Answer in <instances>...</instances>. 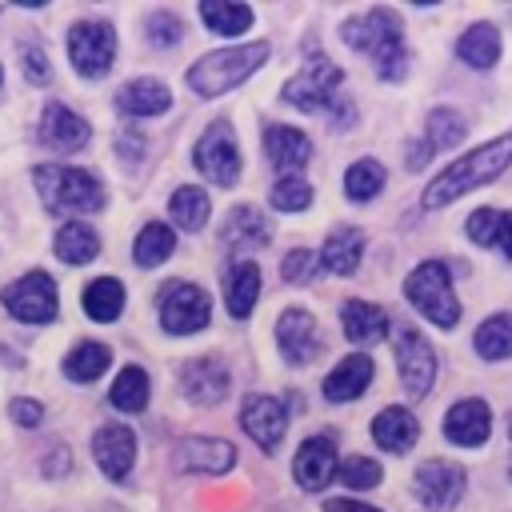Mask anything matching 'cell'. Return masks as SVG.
<instances>
[{
	"mask_svg": "<svg viewBox=\"0 0 512 512\" xmlns=\"http://www.w3.org/2000/svg\"><path fill=\"white\" fill-rule=\"evenodd\" d=\"M372 372H376L372 360L360 356V352H352V356L336 360V368L324 376V396H328V400H356V396L368 388Z\"/></svg>",
	"mask_w": 512,
	"mask_h": 512,
	"instance_id": "26",
	"label": "cell"
},
{
	"mask_svg": "<svg viewBox=\"0 0 512 512\" xmlns=\"http://www.w3.org/2000/svg\"><path fill=\"white\" fill-rule=\"evenodd\" d=\"M264 240H268V224L256 208L240 204L228 212V220H224V244L228 248H260Z\"/></svg>",
	"mask_w": 512,
	"mask_h": 512,
	"instance_id": "32",
	"label": "cell"
},
{
	"mask_svg": "<svg viewBox=\"0 0 512 512\" xmlns=\"http://www.w3.org/2000/svg\"><path fill=\"white\" fill-rule=\"evenodd\" d=\"M476 352L484 360H508L512 356V312H496L476 328Z\"/></svg>",
	"mask_w": 512,
	"mask_h": 512,
	"instance_id": "38",
	"label": "cell"
},
{
	"mask_svg": "<svg viewBox=\"0 0 512 512\" xmlns=\"http://www.w3.org/2000/svg\"><path fill=\"white\" fill-rule=\"evenodd\" d=\"M412 484H416V500H420L424 508L448 512V508H456V500L464 496L468 476H464V468L452 464V460H428V464L416 468V480H412Z\"/></svg>",
	"mask_w": 512,
	"mask_h": 512,
	"instance_id": "12",
	"label": "cell"
},
{
	"mask_svg": "<svg viewBox=\"0 0 512 512\" xmlns=\"http://www.w3.org/2000/svg\"><path fill=\"white\" fill-rule=\"evenodd\" d=\"M108 400H112V408H120V412H140V408L148 404V372L136 368V364L120 368L116 380H112Z\"/></svg>",
	"mask_w": 512,
	"mask_h": 512,
	"instance_id": "37",
	"label": "cell"
},
{
	"mask_svg": "<svg viewBox=\"0 0 512 512\" xmlns=\"http://www.w3.org/2000/svg\"><path fill=\"white\" fill-rule=\"evenodd\" d=\"M380 464L372 460V456H348L344 464H340V480H344V488H376L380 484Z\"/></svg>",
	"mask_w": 512,
	"mask_h": 512,
	"instance_id": "41",
	"label": "cell"
},
{
	"mask_svg": "<svg viewBox=\"0 0 512 512\" xmlns=\"http://www.w3.org/2000/svg\"><path fill=\"white\" fill-rule=\"evenodd\" d=\"M340 36L348 48L368 52L376 60V72L384 80H400L408 72V48H404V28L392 8H368L360 16H348L340 24Z\"/></svg>",
	"mask_w": 512,
	"mask_h": 512,
	"instance_id": "2",
	"label": "cell"
},
{
	"mask_svg": "<svg viewBox=\"0 0 512 512\" xmlns=\"http://www.w3.org/2000/svg\"><path fill=\"white\" fill-rule=\"evenodd\" d=\"M4 308L16 320H24V324H48V320H56V312H60L56 280L48 272H28V276L12 280L4 288Z\"/></svg>",
	"mask_w": 512,
	"mask_h": 512,
	"instance_id": "11",
	"label": "cell"
},
{
	"mask_svg": "<svg viewBox=\"0 0 512 512\" xmlns=\"http://www.w3.org/2000/svg\"><path fill=\"white\" fill-rule=\"evenodd\" d=\"M416 436H420V424H416V416H412L408 408H400V404L380 408L376 420H372V440H376L384 452H408V448L416 444Z\"/></svg>",
	"mask_w": 512,
	"mask_h": 512,
	"instance_id": "23",
	"label": "cell"
},
{
	"mask_svg": "<svg viewBox=\"0 0 512 512\" xmlns=\"http://www.w3.org/2000/svg\"><path fill=\"white\" fill-rule=\"evenodd\" d=\"M36 192L52 212H100L104 208V184L88 172V168H72V164H36L32 168Z\"/></svg>",
	"mask_w": 512,
	"mask_h": 512,
	"instance_id": "4",
	"label": "cell"
},
{
	"mask_svg": "<svg viewBox=\"0 0 512 512\" xmlns=\"http://www.w3.org/2000/svg\"><path fill=\"white\" fill-rule=\"evenodd\" d=\"M156 308H160L164 332H172V336H192V332L208 328V320H212L208 292H204L200 284H192V280H172V284H164Z\"/></svg>",
	"mask_w": 512,
	"mask_h": 512,
	"instance_id": "6",
	"label": "cell"
},
{
	"mask_svg": "<svg viewBox=\"0 0 512 512\" xmlns=\"http://www.w3.org/2000/svg\"><path fill=\"white\" fill-rule=\"evenodd\" d=\"M200 20L216 36H240L244 28H252V8L236 4V0H204L200 4Z\"/></svg>",
	"mask_w": 512,
	"mask_h": 512,
	"instance_id": "36",
	"label": "cell"
},
{
	"mask_svg": "<svg viewBox=\"0 0 512 512\" xmlns=\"http://www.w3.org/2000/svg\"><path fill=\"white\" fill-rule=\"evenodd\" d=\"M336 472V440L332 436H308L300 448H296V460H292V476L304 492H320Z\"/></svg>",
	"mask_w": 512,
	"mask_h": 512,
	"instance_id": "15",
	"label": "cell"
},
{
	"mask_svg": "<svg viewBox=\"0 0 512 512\" xmlns=\"http://www.w3.org/2000/svg\"><path fill=\"white\" fill-rule=\"evenodd\" d=\"M464 132H468V124H464V116H460L456 108H432L428 120H424V144L408 152V164L420 168V164H424L428 156H436L440 148H452Z\"/></svg>",
	"mask_w": 512,
	"mask_h": 512,
	"instance_id": "21",
	"label": "cell"
},
{
	"mask_svg": "<svg viewBox=\"0 0 512 512\" xmlns=\"http://www.w3.org/2000/svg\"><path fill=\"white\" fill-rule=\"evenodd\" d=\"M84 312L96 320V324H112L120 312H124V284L116 276H100L84 288Z\"/></svg>",
	"mask_w": 512,
	"mask_h": 512,
	"instance_id": "30",
	"label": "cell"
},
{
	"mask_svg": "<svg viewBox=\"0 0 512 512\" xmlns=\"http://www.w3.org/2000/svg\"><path fill=\"white\" fill-rule=\"evenodd\" d=\"M384 188V164L380 160H356L348 172H344V196L348 200H356V204H364V200H372L376 192Z\"/></svg>",
	"mask_w": 512,
	"mask_h": 512,
	"instance_id": "39",
	"label": "cell"
},
{
	"mask_svg": "<svg viewBox=\"0 0 512 512\" xmlns=\"http://www.w3.org/2000/svg\"><path fill=\"white\" fill-rule=\"evenodd\" d=\"M68 60L80 76L100 80L116 60V32L104 20H80L68 32Z\"/></svg>",
	"mask_w": 512,
	"mask_h": 512,
	"instance_id": "7",
	"label": "cell"
},
{
	"mask_svg": "<svg viewBox=\"0 0 512 512\" xmlns=\"http://www.w3.org/2000/svg\"><path fill=\"white\" fill-rule=\"evenodd\" d=\"M92 456H96V468H100L108 480H124L128 468H132V456H136V436H132V428H124V424H104V428L92 436Z\"/></svg>",
	"mask_w": 512,
	"mask_h": 512,
	"instance_id": "17",
	"label": "cell"
},
{
	"mask_svg": "<svg viewBox=\"0 0 512 512\" xmlns=\"http://www.w3.org/2000/svg\"><path fill=\"white\" fill-rule=\"evenodd\" d=\"M340 80H344V72H340L328 56L316 52V56L304 60V68L280 88V100L292 104V108H300V112H316V108H324V104L336 96Z\"/></svg>",
	"mask_w": 512,
	"mask_h": 512,
	"instance_id": "8",
	"label": "cell"
},
{
	"mask_svg": "<svg viewBox=\"0 0 512 512\" xmlns=\"http://www.w3.org/2000/svg\"><path fill=\"white\" fill-rule=\"evenodd\" d=\"M456 56H460L464 64L480 68V72L492 68V64L500 60V32H496V24L480 20V24L464 28V36L456 40Z\"/></svg>",
	"mask_w": 512,
	"mask_h": 512,
	"instance_id": "29",
	"label": "cell"
},
{
	"mask_svg": "<svg viewBox=\"0 0 512 512\" xmlns=\"http://www.w3.org/2000/svg\"><path fill=\"white\" fill-rule=\"evenodd\" d=\"M488 432H492V412H488V404L476 400V396H464V400H456V404L444 412V436H448L452 444H460V448L484 444Z\"/></svg>",
	"mask_w": 512,
	"mask_h": 512,
	"instance_id": "16",
	"label": "cell"
},
{
	"mask_svg": "<svg viewBox=\"0 0 512 512\" xmlns=\"http://www.w3.org/2000/svg\"><path fill=\"white\" fill-rule=\"evenodd\" d=\"M392 344H396V372H400L404 392L412 400L428 396L432 384H436V352H432V344L416 328H408V324L396 328V340Z\"/></svg>",
	"mask_w": 512,
	"mask_h": 512,
	"instance_id": "9",
	"label": "cell"
},
{
	"mask_svg": "<svg viewBox=\"0 0 512 512\" xmlns=\"http://www.w3.org/2000/svg\"><path fill=\"white\" fill-rule=\"evenodd\" d=\"M88 136H92L88 120L76 116L68 104H48V108L40 112V140H44L48 148H56V152H76V148L88 144Z\"/></svg>",
	"mask_w": 512,
	"mask_h": 512,
	"instance_id": "18",
	"label": "cell"
},
{
	"mask_svg": "<svg viewBox=\"0 0 512 512\" xmlns=\"http://www.w3.org/2000/svg\"><path fill=\"white\" fill-rule=\"evenodd\" d=\"M144 32H148V40H152L156 48H168V44H176V40L184 36V24H180L176 12H152V16L144 20Z\"/></svg>",
	"mask_w": 512,
	"mask_h": 512,
	"instance_id": "42",
	"label": "cell"
},
{
	"mask_svg": "<svg viewBox=\"0 0 512 512\" xmlns=\"http://www.w3.org/2000/svg\"><path fill=\"white\" fill-rule=\"evenodd\" d=\"M360 256H364V232L352 228V224L332 228L328 240H324V248H320V264L328 272H336V276H352L356 264H360Z\"/></svg>",
	"mask_w": 512,
	"mask_h": 512,
	"instance_id": "24",
	"label": "cell"
},
{
	"mask_svg": "<svg viewBox=\"0 0 512 512\" xmlns=\"http://www.w3.org/2000/svg\"><path fill=\"white\" fill-rule=\"evenodd\" d=\"M208 212H212V204H208V192H204V188L184 184V188H176V192L168 196V216H172L176 228H184V232L204 228V224H208Z\"/></svg>",
	"mask_w": 512,
	"mask_h": 512,
	"instance_id": "31",
	"label": "cell"
},
{
	"mask_svg": "<svg viewBox=\"0 0 512 512\" xmlns=\"http://www.w3.org/2000/svg\"><path fill=\"white\" fill-rule=\"evenodd\" d=\"M508 164H512V132H504V136H496V140L472 148L468 156L452 160L448 168H440V172L432 176V184L424 188V208H444V204L460 200L464 192H472V188L496 180Z\"/></svg>",
	"mask_w": 512,
	"mask_h": 512,
	"instance_id": "1",
	"label": "cell"
},
{
	"mask_svg": "<svg viewBox=\"0 0 512 512\" xmlns=\"http://www.w3.org/2000/svg\"><path fill=\"white\" fill-rule=\"evenodd\" d=\"M280 276H284L288 284H304V280H312V276H316V252H308V248H292V252L284 256V264H280Z\"/></svg>",
	"mask_w": 512,
	"mask_h": 512,
	"instance_id": "44",
	"label": "cell"
},
{
	"mask_svg": "<svg viewBox=\"0 0 512 512\" xmlns=\"http://www.w3.org/2000/svg\"><path fill=\"white\" fill-rule=\"evenodd\" d=\"M324 512H380L364 500H348V496H336V500H324Z\"/></svg>",
	"mask_w": 512,
	"mask_h": 512,
	"instance_id": "47",
	"label": "cell"
},
{
	"mask_svg": "<svg viewBox=\"0 0 512 512\" xmlns=\"http://www.w3.org/2000/svg\"><path fill=\"white\" fill-rule=\"evenodd\" d=\"M108 364H112V352H108L104 344H96V340H80V344L64 356V376L76 380V384H88V380L104 376Z\"/></svg>",
	"mask_w": 512,
	"mask_h": 512,
	"instance_id": "35",
	"label": "cell"
},
{
	"mask_svg": "<svg viewBox=\"0 0 512 512\" xmlns=\"http://www.w3.org/2000/svg\"><path fill=\"white\" fill-rule=\"evenodd\" d=\"M20 60H24V72H28V80H32V84H48V80H52L48 52H44L36 40H28V44L20 48Z\"/></svg>",
	"mask_w": 512,
	"mask_h": 512,
	"instance_id": "45",
	"label": "cell"
},
{
	"mask_svg": "<svg viewBox=\"0 0 512 512\" xmlns=\"http://www.w3.org/2000/svg\"><path fill=\"white\" fill-rule=\"evenodd\" d=\"M8 416H12L20 428H36V424L44 420V408H40L36 400H12V404H8Z\"/></svg>",
	"mask_w": 512,
	"mask_h": 512,
	"instance_id": "46",
	"label": "cell"
},
{
	"mask_svg": "<svg viewBox=\"0 0 512 512\" xmlns=\"http://www.w3.org/2000/svg\"><path fill=\"white\" fill-rule=\"evenodd\" d=\"M496 228H500V212H496V208H476V212L468 216V240L480 244V248L496 244Z\"/></svg>",
	"mask_w": 512,
	"mask_h": 512,
	"instance_id": "43",
	"label": "cell"
},
{
	"mask_svg": "<svg viewBox=\"0 0 512 512\" xmlns=\"http://www.w3.org/2000/svg\"><path fill=\"white\" fill-rule=\"evenodd\" d=\"M508 436H512V412H508Z\"/></svg>",
	"mask_w": 512,
	"mask_h": 512,
	"instance_id": "49",
	"label": "cell"
},
{
	"mask_svg": "<svg viewBox=\"0 0 512 512\" xmlns=\"http://www.w3.org/2000/svg\"><path fill=\"white\" fill-rule=\"evenodd\" d=\"M176 464L184 472H228L236 464V448L228 440H204V436H188L172 448Z\"/></svg>",
	"mask_w": 512,
	"mask_h": 512,
	"instance_id": "20",
	"label": "cell"
},
{
	"mask_svg": "<svg viewBox=\"0 0 512 512\" xmlns=\"http://www.w3.org/2000/svg\"><path fill=\"white\" fill-rule=\"evenodd\" d=\"M256 296H260V268H256L252 260H236V264L224 272V300H228V312H232L236 320L252 316Z\"/></svg>",
	"mask_w": 512,
	"mask_h": 512,
	"instance_id": "27",
	"label": "cell"
},
{
	"mask_svg": "<svg viewBox=\"0 0 512 512\" xmlns=\"http://www.w3.org/2000/svg\"><path fill=\"white\" fill-rule=\"evenodd\" d=\"M168 104H172V92L160 80H148V76L128 80L116 92V108L124 116H160V112H168Z\"/></svg>",
	"mask_w": 512,
	"mask_h": 512,
	"instance_id": "25",
	"label": "cell"
},
{
	"mask_svg": "<svg viewBox=\"0 0 512 512\" xmlns=\"http://www.w3.org/2000/svg\"><path fill=\"white\" fill-rule=\"evenodd\" d=\"M56 256L64 260V264H88V260H96V252H100V236L88 228V224H80V220H68L60 232H56Z\"/></svg>",
	"mask_w": 512,
	"mask_h": 512,
	"instance_id": "33",
	"label": "cell"
},
{
	"mask_svg": "<svg viewBox=\"0 0 512 512\" xmlns=\"http://www.w3.org/2000/svg\"><path fill=\"white\" fill-rule=\"evenodd\" d=\"M180 384L192 404H216L228 392V368L216 356H196L180 368Z\"/></svg>",
	"mask_w": 512,
	"mask_h": 512,
	"instance_id": "19",
	"label": "cell"
},
{
	"mask_svg": "<svg viewBox=\"0 0 512 512\" xmlns=\"http://www.w3.org/2000/svg\"><path fill=\"white\" fill-rule=\"evenodd\" d=\"M404 296H408L412 308H416L424 320H432L436 328H456L460 304H456V296H452L448 264H440V260L416 264V268L408 272V280H404Z\"/></svg>",
	"mask_w": 512,
	"mask_h": 512,
	"instance_id": "5",
	"label": "cell"
},
{
	"mask_svg": "<svg viewBox=\"0 0 512 512\" xmlns=\"http://www.w3.org/2000/svg\"><path fill=\"white\" fill-rule=\"evenodd\" d=\"M264 152L284 176H296V168H304L312 156V140L292 124H272L264 128Z\"/></svg>",
	"mask_w": 512,
	"mask_h": 512,
	"instance_id": "22",
	"label": "cell"
},
{
	"mask_svg": "<svg viewBox=\"0 0 512 512\" xmlns=\"http://www.w3.org/2000/svg\"><path fill=\"white\" fill-rule=\"evenodd\" d=\"M240 424H244V432H248L264 452H272V448L284 440L288 412H284V404H280L276 396L256 392V396L244 400V408H240Z\"/></svg>",
	"mask_w": 512,
	"mask_h": 512,
	"instance_id": "14",
	"label": "cell"
},
{
	"mask_svg": "<svg viewBox=\"0 0 512 512\" xmlns=\"http://www.w3.org/2000/svg\"><path fill=\"white\" fill-rule=\"evenodd\" d=\"M496 244L504 248V256L512 260V212H500V228H496Z\"/></svg>",
	"mask_w": 512,
	"mask_h": 512,
	"instance_id": "48",
	"label": "cell"
},
{
	"mask_svg": "<svg viewBox=\"0 0 512 512\" xmlns=\"http://www.w3.org/2000/svg\"><path fill=\"white\" fill-rule=\"evenodd\" d=\"M276 348L288 364H312L320 356V328H316L312 312L284 308L276 320Z\"/></svg>",
	"mask_w": 512,
	"mask_h": 512,
	"instance_id": "13",
	"label": "cell"
},
{
	"mask_svg": "<svg viewBox=\"0 0 512 512\" xmlns=\"http://www.w3.org/2000/svg\"><path fill=\"white\" fill-rule=\"evenodd\" d=\"M172 248H176V232H172L168 224L152 220V224H144V228L136 232L132 260H136L140 268H156V264H164V260L172 256Z\"/></svg>",
	"mask_w": 512,
	"mask_h": 512,
	"instance_id": "34",
	"label": "cell"
},
{
	"mask_svg": "<svg viewBox=\"0 0 512 512\" xmlns=\"http://www.w3.org/2000/svg\"><path fill=\"white\" fill-rule=\"evenodd\" d=\"M340 320H344V336L352 344H380L388 336V316L384 308L368 304V300H348L340 308Z\"/></svg>",
	"mask_w": 512,
	"mask_h": 512,
	"instance_id": "28",
	"label": "cell"
},
{
	"mask_svg": "<svg viewBox=\"0 0 512 512\" xmlns=\"http://www.w3.org/2000/svg\"><path fill=\"white\" fill-rule=\"evenodd\" d=\"M192 160H196V172H204L212 184L220 188H232L240 180V148L232 140V128L228 120H216L208 124V132L196 140L192 148Z\"/></svg>",
	"mask_w": 512,
	"mask_h": 512,
	"instance_id": "10",
	"label": "cell"
},
{
	"mask_svg": "<svg viewBox=\"0 0 512 512\" xmlns=\"http://www.w3.org/2000/svg\"><path fill=\"white\" fill-rule=\"evenodd\" d=\"M268 44L264 40H252V44H232V48H216L208 56H200L192 68H188V88L196 96H220L236 84H244L264 60H268Z\"/></svg>",
	"mask_w": 512,
	"mask_h": 512,
	"instance_id": "3",
	"label": "cell"
},
{
	"mask_svg": "<svg viewBox=\"0 0 512 512\" xmlns=\"http://www.w3.org/2000/svg\"><path fill=\"white\" fill-rule=\"evenodd\" d=\"M508 476H512V472H508Z\"/></svg>",
	"mask_w": 512,
	"mask_h": 512,
	"instance_id": "50",
	"label": "cell"
},
{
	"mask_svg": "<svg viewBox=\"0 0 512 512\" xmlns=\"http://www.w3.org/2000/svg\"><path fill=\"white\" fill-rule=\"evenodd\" d=\"M272 208H280V212H300V208H308L312 204V184L304 180V176H280L276 184H272Z\"/></svg>",
	"mask_w": 512,
	"mask_h": 512,
	"instance_id": "40",
	"label": "cell"
}]
</instances>
